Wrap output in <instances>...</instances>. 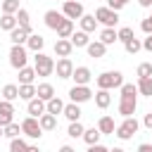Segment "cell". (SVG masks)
Returning <instances> with one entry per match:
<instances>
[{
    "instance_id": "cell-1",
    "label": "cell",
    "mask_w": 152,
    "mask_h": 152,
    "mask_svg": "<svg viewBox=\"0 0 152 152\" xmlns=\"http://www.w3.org/2000/svg\"><path fill=\"white\" fill-rule=\"evenodd\" d=\"M95 86H97V90L121 88L124 86V74L121 71H102L100 76H95Z\"/></svg>"
},
{
    "instance_id": "cell-2",
    "label": "cell",
    "mask_w": 152,
    "mask_h": 152,
    "mask_svg": "<svg viewBox=\"0 0 152 152\" xmlns=\"http://www.w3.org/2000/svg\"><path fill=\"white\" fill-rule=\"evenodd\" d=\"M138 128H140V124L135 121V116H128V119H124V121L116 126L114 135H116L119 140H131V138L138 133Z\"/></svg>"
},
{
    "instance_id": "cell-3",
    "label": "cell",
    "mask_w": 152,
    "mask_h": 152,
    "mask_svg": "<svg viewBox=\"0 0 152 152\" xmlns=\"http://www.w3.org/2000/svg\"><path fill=\"white\" fill-rule=\"evenodd\" d=\"M33 69H36L38 76H50V74L55 71V59L48 57L45 52H36V57H33Z\"/></svg>"
},
{
    "instance_id": "cell-4",
    "label": "cell",
    "mask_w": 152,
    "mask_h": 152,
    "mask_svg": "<svg viewBox=\"0 0 152 152\" xmlns=\"http://www.w3.org/2000/svg\"><path fill=\"white\" fill-rule=\"evenodd\" d=\"M95 19H97V24H102L104 28H114V26L119 24V12H114V10H109V7L104 5V7H97V10H95Z\"/></svg>"
},
{
    "instance_id": "cell-5",
    "label": "cell",
    "mask_w": 152,
    "mask_h": 152,
    "mask_svg": "<svg viewBox=\"0 0 152 152\" xmlns=\"http://www.w3.org/2000/svg\"><path fill=\"white\" fill-rule=\"evenodd\" d=\"M26 62H28V52H26V48L24 45H12V50H10V64H12V69H24L26 66Z\"/></svg>"
},
{
    "instance_id": "cell-6",
    "label": "cell",
    "mask_w": 152,
    "mask_h": 152,
    "mask_svg": "<svg viewBox=\"0 0 152 152\" xmlns=\"http://www.w3.org/2000/svg\"><path fill=\"white\" fill-rule=\"evenodd\" d=\"M21 133L26 135V138H40L43 135V128H40V121L38 119H33V116H26L24 121H21Z\"/></svg>"
},
{
    "instance_id": "cell-7",
    "label": "cell",
    "mask_w": 152,
    "mask_h": 152,
    "mask_svg": "<svg viewBox=\"0 0 152 152\" xmlns=\"http://www.w3.org/2000/svg\"><path fill=\"white\" fill-rule=\"evenodd\" d=\"M62 14L74 21V19H81L86 12H83V5H81L78 0H66V2L62 5Z\"/></svg>"
},
{
    "instance_id": "cell-8",
    "label": "cell",
    "mask_w": 152,
    "mask_h": 152,
    "mask_svg": "<svg viewBox=\"0 0 152 152\" xmlns=\"http://www.w3.org/2000/svg\"><path fill=\"white\" fill-rule=\"evenodd\" d=\"M69 97H71L74 104H83V102H88V100L93 97V90H90L88 86H74V88L69 90Z\"/></svg>"
},
{
    "instance_id": "cell-9",
    "label": "cell",
    "mask_w": 152,
    "mask_h": 152,
    "mask_svg": "<svg viewBox=\"0 0 152 152\" xmlns=\"http://www.w3.org/2000/svg\"><path fill=\"white\" fill-rule=\"evenodd\" d=\"M14 124V104L7 102V100H0V126H10Z\"/></svg>"
},
{
    "instance_id": "cell-10",
    "label": "cell",
    "mask_w": 152,
    "mask_h": 152,
    "mask_svg": "<svg viewBox=\"0 0 152 152\" xmlns=\"http://www.w3.org/2000/svg\"><path fill=\"white\" fill-rule=\"evenodd\" d=\"M33 33V28L31 26H17L14 31H10V40H12V45H26V40H28V36Z\"/></svg>"
},
{
    "instance_id": "cell-11",
    "label": "cell",
    "mask_w": 152,
    "mask_h": 152,
    "mask_svg": "<svg viewBox=\"0 0 152 152\" xmlns=\"http://www.w3.org/2000/svg\"><path fill=\"white\" fill-rule=\"evenodd\" d=\"M74 62L69 59V57H62V59H57L55 62V71H57V76L59 78H71V74H74Z\"/></svg>"
},
{
    "instance_id": "cell-12",
    "label": "cell",
    "mask_w": 152,
    "mask_h": 152,
    "mask_svg": "<svg viewBox=\"0 0 152 152\" xmlns=\"http://www.w3.org/2000/svg\"><path fill=\"white\" fill-rule=\"evenodd\" d=\"M135 109H138V97H121V100H119V114H121L124 119L133 116Z\"/></svg>"
},
{
    "instance_id": "cell-13",
    "label": "cell",
    "mask_w": 152,
    "mask_h": 152,
    "mask_svg": "<svg viewBox=\"0 0 152 152\" xmlns=\"http://www.w3.org/2000/svg\"><path fill=\"white\" fill-rule=\"evenodd\" d=\"M26 112H28V116H33V119H40V116L48 112V102H43L40 97H33V100H28V104H26Z\"/></svg>"
},
{
    "instance_id": "cell-14",
    "label": "cell",
    "mask_w": 152,
    "mask_h": 152,
    "mask_svg": "<svg viewBox=\"0 0 152 152\" xmlns=\"http://www.w3.org/2000/svg\"><path fill=\"white\" fill-rule=\"evenodd\" d=\"M64 19H66V17H64L62 12H57V10H48V12H45V26L52 28V31H57V28L64 24Z\"/></svg>"
},
{
    "instance_id": "cell-15",
    "label": "cell",
    "mask_w": 152,
    "mask_h": 152,
    "mask_svg": "<svg viewBox=\"0 0 152 152\" xmlns=\"http://www.w3.org/2000/svg\"><path fill=\"white\" fill-rule=\"evenodd\" d=\"M71 78H74V86H88L90 78H93V74H90L88 66H76L74 74H71Z\"/></svg>"
},
{
    "instance_id": "cell-16",
    "label": "cell",
    "mask_w": 152,
    "mask_h": 152,
    "mask_svg": "<svg viewBox=\"0 0 152 152\" xmlns=\"http://www.w3.org/2000/svg\"><path fill=\"white\" fill-rule=\"evenodd\" d=\"M71 52H74L71 40H69V38H57V43H55V55L62 59V57H69Z\"/></svg>"
},
{
    "instance_id": "cell-17",
    "label": "cell",
    "mask_w": 152,
    "mask_h": 152,
    "mask_svg": "<svg viewBox=\"0 0 152 152\" xmlns=\"http://www.w3.org/2000/svg\"><path fill=\"white\" fill-rule=\"evenodd\" d=\"M86 50H88V57H95V59H102L107 55V45L100 43V40H90Z\"/></svg>"
},
{
    "instance_id": "cell-18",
    "label": "cell",
    "mask_w": 152,
    "mask_h": 152,
    "mask_svg": "<svg viewBox=\"0 0 152 152\" xmlns=\"http://www.w3.org/2000/svg\"><path fill=\"white\" fill-rule=\"evenodd\" d=\"M36 97H40L43 102H50L52 97H55V88H52V83H38L36 86Z\"/></svg>"
},
{
    "instance_id": "cell-19",
    "label": "cell",
    "mask_w": 152,
    "mask_h": 152,
    "mask_svg": "<svg viewBox=\"0 0 152 152\" xmlns=\"http://www.w3.org/2000/svg\"><path fill=\"white\" fill-rule=\"evenodd\" d=\"M97 131H100L102 135H114V131H116L114 119H112V116H102V119L97 121Z\"/></svg>"
},
{
    "instance_id": "cell-20",
    "label": "cell",
    "mask_w": 152,
    "mask_h": 152,
    "mask_svg": "<svg viewBox=\"0 0 152 152\" xmlns=\"http://www.w3.org/2000/svg\"><path fill=\"white\" fill-rule=\"evenodd\" d=\"M78 24H81V31H86V33H93V31L97 28V19H95V14H83V17L78 19Z\"/></svg>"
},
{
    "instance_id": "cell-21",
    "label": "cell",
    "mask_w": 152,
    "mask_h": 152,
    "mask_svg": "<svg viewBox=\"0 0 152 152\" xmlns=\"http://www.w3.org/2000/svg\"><path fill=\"white\" fill-rule=\"evenodd\" d=\"M43 45H45V38L40 33H31L28 40H26V48L33 50V52H43Z\"/></svg>"
},
{
    "instance_id": "cell-22",
    "label": "cell",
    "mask_w": 152,
    "mask_h": 152,
    "mask_svg": "<svg viewBox=\"0 0 152 152\" xmlns=\"http://www.w3.org/2000/svg\"><path fill=\"white\" fill-rule=\"evenodd\" d=\"M62 114H64V116L69 119V124H71V121H78L83 112H81V107H78V104L69 102V104H64V112H62Z\"/></svg>"
},
{
    "instance_id": "cell-23",
    "label": "cell",
    "mask_w": 152,
    "mask_h": 152,
    "mask_svg": "<svg viewBox=\"0 0 152 152\" xmlns=\"http://www.w3.org/2000/svg\"><path fill=\"white\" fill-rule=\"evenodd\" d=\"M69 40H71L74 48H88V43H90V38H88L86 31H74V36H71Z\"/></svg>"
},
{
    "instance_id": "cell-24",
    "label": "cell",
    "mask_w": 152,
    "mask_h": 152,
    "mask_svg": "<svg viewBox=\"0 0 152 152\" xmlns=\"http://www.w3.org/2000/svg\"><path fill=\"white\" fill-rule=\"evenodd\" d=\"M38 74H36V69L33 66H24V69H19V86H26V83H33V78H36Z\"/></svg>"
},
{
    "instance_id": "cell-25",
    "label": "cell",
    "mask_w": 152,
    "mask_h": 152,
    "mask_svg": "<svg viewBox=\"0 0 152 152\" xmlns=\"http://www.w3.org/2000/svg\"><path fill=\"white\" fill-rule=\"evenodd\" d=\"M2 100H7V102H14L17 97H19V86H14V83H7V86H2Z\"/></svg>"
},
{
    "instance_id": "cell-26",
    "label": "cell",
    "mask_w": 152,
    "mask_h": 152,
    "mask_svg": "<svg viewBox=\"0 0 152 152\" xmlns=\"http://www.w3.org/2000/svg\"><path fill=\"white\" fill-rule=\"evenodd\" d=\"M19 24H17V14H2L0 17V28L2 31H14Z\"/></svg>"
},
{
    "instance_id": "cell-27",
    "label": "cell",
    "mask_w": 152,
    "mask_h": 152,
    "mask_svg": "<svg viewBox=\"0 0 152 152\" xmlns=\"http://www.w3.org/2000/svg\"><path fill=\"white\" fill-rule=\"evenodd\" d=\"M116 40H119L116 28H102V31H100V43H104V45H114Z\"/></svg>"
},
{
    "instance_id": "cell-28",
    "label": "cell",
    "mask_w": 152,
    "mask_h": 152,
    "mask_svg": "<svg viewBox=\"0 0 152 152\" xmlns=\"http://www.w3.org/2000/svg\"><path fill=\"white\" fill-rule=\"evenodd\" d=\"M95 104H97L100 109H107V107L112 104V95H109V90H97V93H95Z\"/></svg>"
},
{
    "instance_id": "cell-29",
    "label": "cell",
    "mask_w": 152,
    "mask_h": 152,
    "mask_svg": "<svg viewBox=\"0 0 152 152\" xmlns=\"http://www.w3.org/2000/svg\"><path fill=\"white\" fill-rule=\"evenodd\" d=\"M38 121H40V128H43V131H55V128H57V116H52V114H48V112H45Z\"/></svg>"
},
{
    "instance_id": "cell-30",
    "label": "cell",
    "mask_w": 152,
    "mask_h": 152,
    "mask_svg": "<svg viewBox=\"0 0 152 152\" xmlns=\"http://www.w3.org/2000/svg\"><path fill=\"white\" fill-rule=\"evenodd\" d=\"M100 135H102V133H100V131L93 126V128H86V133H83V140H86V145L90 147V145H97V142H100Z\"/></svg>"
},
{
    "instance_id": "cell-31",
    "label": "cell",
    "mask_w": 152,
    "mask_h": 152,
    "mask_svg": "<svg viewBox=\"0 0 152 152\" xmlns=\"http://www.w3.org/2000/svg\"><path fill=\"white\" fill-rule=\"evenodd\" d=\"M138 93L145 95V97H152V76L150 78H138Z\"/></svg>"
},
{
    "instance_id": "cell-32",
    "label": "cell",
    "mask_w": 152,
    "mask_h": 152,
    "mask_svg": "<svg viewBox=\"0 0 152 152\" xmlns=\"http://www.w3.org/2000/svg\"><path fill=\"white\" fill-rule=\"evenodd\" d=\"M71 36H74V21L64 19V24L57 28V38H71Z\"/></svg>"
},
{
    "instance_id": "cell-33",
    "label": "cell",
    "mask_w": 152,
    "mask_h": 152,
    "mask_svg": "<svg viewBox=\"0 0 152 152\" xmlns=\"http://www.w3.org/2000/svg\"><path fill=\"white\" fill-rule=\"evenodd\" d=\"M36 97V86L33 83H26V86H19V100H33Z\"/></svg>"
},
{
    "instance_id": "cell-34",
    "label": "cell",
    "mask_w": 152,
    "mask_h": 152,
    "mask_svg": "<svg viewBox=\"0 0 152 152\" xmlns=\"http://www.w3.org/2000/svg\"><path fill=\"white\" fill-rule=\"evenodd\" d=\"M62 112H64V102H62V100H59V97L55 95V97H52V100L48 102V114L57 116V114H62Z\"/></svg>"
},
{
    "instance_id": "cell-35",
    "label": "cell",
    "mask_w": 152,
    "mask_h": 152,
    "mask_svg": "<svg viewBox=\"0 0 152 152\" xmlns=\"http://www.w3.org/2000/svg\"><path fill=\"white\" fill-rule=\"evenodd\" d=\"M83 133H86V128H83L81 121H71L69 128H66V135L69 138H83Z\"/></svg>"
},
{
    "instance_id": "cell-36",
    "label": "cell",
    "mask_w": 152,
    "mask_h": 152,
    "mask_svg": "<svg viewBox=\"0 0 152 152\" xmlns=\"http://www.w3.org/2000/svg\"><path fill=\"white\" fill-rule=\"evenodd\" d=\"M2 14H17L21 7H19V0H2Z\"/></svg>"
},
{
    "instance_id": "cell-37",
    "label": "cell",
    "mask_w": 152,
    "mask_h": 152,
    "mask_svg": "<svg viewBox=\"0 0 152 152\" xmlns=\"http://www.w3.org/2000/svg\"><path fill=\"white\" fill-rule=\"evenodd\" d=\"M28 150V142L19 135V138H14V140H10V152H26Z\"/></svg>"
},
{
    "instance_id": "cell-38",
    "label": "cell",
    "mask_w": 152,
    "mask_h": 152,
    "mask_svg": "<svg viewBox=\"0 0 152 152\" xmlns=\"http://www.w3.org/2000/svg\"><path fill=\"white\" fill-rule=\"evenodd\" d=\"M135 74H138V78H150V76H152V62H142V64H138Z\"/></svg>"
},
{
    "instance_id": "cell-39",
    "label": "cell",
    "mask_w": 152,
    "mask_h": 152,
    "mask_svg": "<svg viewBox=\"0 0 152 152\" xmlns=\"http://www.w3.org/2000/svg\"><path fill=\"white\" fill-rule=\"evenodd\" d=\"M116 36H119V40H121V43H128L131 38H135V33H133V28H131V26H121V28L116 31Z\"/></svg>"
},
{
    "instance_id": "cell-40",
    "label": "cell",
    "mask_w": 152,
    "mask_h": 152,
    "mask_svg": "<svg viewBox=\"0 0 152 152\" xmlns=\"http://www.w3.org/2000/svg\"><path fill=\"white\" fill-rule=\"evenodd\" d=\"M124 48H126V52H128V55H135V52H140V50H142V43H140L138 38H131L128 43H124Z\"/></svg>"
},
{
    "instance_id": "cell-41",
    "label": "cell",
    "mask_w": 152,
    "mask_h": 152,
    "mask_svg": "<svg viewBox=\"0 0 152 152\" xmlns=\"http://www.w3.org/2000/svg\"><path fill=\"white\" fill-rule=\"evenodd\" d=\"M121 97H138V86L124 83V86H121Z\"/></svg>"
},
{
    "instance_id": "cell-42",
    "label": "cell",
    "mask_w": 152,
    "mask_h": 152,
    "mask_svg": "<svg viewBox=\"0 0 152 152\" xmlns=\"http://www.w3.org/2000/svg\"><path fill=\"white\" fill-rule=\"evenodd\" d=\"M19 133H21V126H19V124H10V126H5V138L14 140V138H19Z\"/></svg>"
},
{
    "instance_id": "cell-43",
    "label": "cell",
    "mask_w": 152,
    "mask_h": 152,
    "mask_svg": "<svg viewBox=\"0 0 152 152\" xmlns=\"http://www.w3.org/2000/svg\"><path fill=\"white\" fill-rule=\"evenodd\" d=\"M17 24H19L21 28H24V26H31V24H28V10L21 7V10L17 12Z\"/></svg>"
},
{
    "instance_id": "cell-44",
    "label": "cell",
    "mask_w": 152,
    "mask_h": 152,
    "mask_svg": "<svg viewBox=\"0 0 152 152\" xmlns=\"http://www.w3.org/2000/svg\"><path fill=\"white\" fill-rule=\"evenodd\" d=\"M126 5H128V0H107V7H109V10H114V12L124 10Z\"/></svg>"
},
{
    "instance_id": "cell-45",
    "label": "cell",
    "mask_w": 152,
    "mask_h": 152,
    "mask_svg": "<svg viewBox=\"0 0 152 152\" xmlns=\"http://www.w3.org/2000/svg\"><path fill=\"white\" fill-rule=\"evenodd\" d=\"M140 28H142V33H147V36L152 33V14H150L147 19H142V21H140Z\"/></svg>"
},
{
    "instance_id": "cell-46",
    "label": "cell",
    "mask_w": 152,
    "mask_h": 152,
    "mask_svg": "<svg viewBox=\"0 0 152 152\" xmlns=\"http://www.w3.org/2000/svg\"><path fill=\"white\" fill-rule=\"evenodd\" d=\"M88 152H112V150H109V147H104V145H100V142H97V145H90V147H88Z\"/></svg>"
},
{
    "instance_id": "cell-47",
    "label": "cell",
    "mask_w": 152,
    "mask_h": 152,
    "mask_svg": "<svg viewBox=\"0 0 152 152\" xmlns=\"http://www.w3.org/2000/svg\"><path fill=\"white\" fill-rule=\"evenodd\" d=\"M142 126H145V128H150V131H152V112H147V114H145V116H142Z\"/></svg>"
},
{
    "instance_id": "cell-48",
    "label": "cell",
    "mask_w": 152,
    "mask_h": 152,
    "mask_svg": "<svg viewBox=\"0 0 152 152\" xmlns=\"http://www.w3.org/2000/svg\"><path fill=\"white\" fill-rule=\"evenodd\" d=\"M142 50H147V52H152V33L142 40Z\"/></svg>"
},
{
    "instance_id": "cell-49",
    "label": "cell",
    "mask_w": 152,
    "mask_h": 152,
    "mask_svg": "<svg viewBox=\"0 0 152 152\" xmlns=\"http://www.w3.org/2000/svg\"><path fill=\"white\" fill-rule=\"evenodd\" d=\"M138 152H152V145L150 142H140L138 145Z\"/></svg>"
},
{
    "instance_id": "cell-50",
    "label": "cell",
    "mask_w": 152,
    "mask_h": 152,
    "mask_svg": "<svg viewBox=\"0 0 152 152\" xmlns=\"http://www.w3.org/2000/svg\"><path fill=\"white\" fill-rule=\"evenodd\" d=\"M59 152H76V150H74L71 145H62V147H59Z\"/></svg>"
},
{
    "instance_id": "cell-51",
    "label": "cell",
    "mask_w": 152,
    "mask_h": 152,
    "mask_svg": "<svg viewBox=\"0 0 152 152\" xmlns=\"http://www.w3.org/2000/svg\"><path fill=\"white\" fill-rule=\"evenodd\" d=\"M140 2V7H152V0H138Z\"/></svg>"
},
{
    "instance_id": "cell-52",
    "label": "cell",
    "mask_w": 152,
    "mask_h": 152,
    "mask_svg": "<svg viewBox=\"0 0 152 152\" xmlns=\"http://www.w3.org/2000/svg\"><path fill=\"white\" fill-rule=\"evenodd\" d=\"M26 152H40V150H38V145H28V150H26Z\"/></svg>"
},
{
    "instance_id": "cell-53",
    "label": "cell",
    "mask_w": 152,
    "mask_h": 152,
    "mask_svg": "<svg viewBox=\"0 0 152 152\" xmlns=\"http://www.w3.org/2000/svg\"><path fill=\"white\" fill-rule=\"evenodd\" d=\"M112 152H126L124 147H112Z\"/></svg>"
},
{
    "instance_id": "cell-54",
    "label": "cell",
    "mask_w": 152,
    "mask_h": 152,
    "mask_svg": "<svg viewBox=\"0 0 152 152\" xmlns=\"http://www.w3.org/2000/svg\"><path fill=\"white\" fill-rule=\"evenodd\" d=\"M2 135H5V128H2V126H0V138H2Z\"/></svg>"
},
{
    "instance_id": "cell-55",
    "label": "cell",
    "mask_w": 152,
    "mask_h": 152,
    "mask_svg": "<svg viewBox=\"0 0 152 152\" xmlns=\"http://www.w3.org/2000/svg\"><path fill=\"white\" fill-rule=\"evenodd\" d=\"M64 2H66V0H64Z\"/></svg>"
}]
</instances>
